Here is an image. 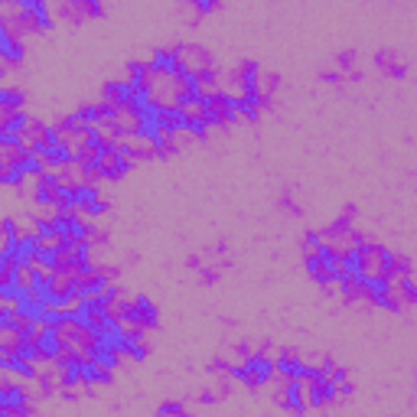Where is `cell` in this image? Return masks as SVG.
<instances>
[{
  "mask_svg": "<svg viewBox=\"0 0 417 417\" xmlns=\"http://www.w3.org/2000/svg\"><path fill=\"white\" fill-rule=\"evenodd\" d=\"M134 166H137V163L128 160V157L117 151V147H104V151H98V170H101L104 183H121V180H124Z\"/></svg>",
  "mask_w": 417,
  "mask_h": 417,
  "instance_id": "6da1fadb",
  "label": "cell"
},
{
  "mask_svg": "<svg viewBox=\"0 0 417 417\" xmlns=\"http://www.w3.org/2000/svg\"><path fill=\"white\" fill-rule=\"evenodd\" d=\"M23 3V13H20V20H23L26 33H49L52 30V10H49L43 0H20Z\"/></svg>",
  "mask_w": 417,
  "mask_h": 417,
  "instance_id": "7a4b0ae2",
  "label": "cell"
},
{
  "mask_svg": "<svg viewBox=\"0 0 417 417\" xmlns=\"http://www.w3.org/2000/svg\"><path fill=\"white\" fill-rule=\"evenodd\" d=\"M375 66H378V72H382L385 79H405L407 75V62L401 59L398 49L382 46L378 52H375Z\"/></svg>",
  "mask_w": 417,
  "mask_h": 417,
  "instance_id": "3957f363",
  "label": "cell"
},
{
  "mask_svg": "<svg viewBox=\"0 0 417 417\" xmlns=\"http://www.w3.org/2000/svg\"><path fill=\"white\" fill-rule=\"evenodd\" d=\"M134 307H137V329H144V333L160 329V307H157L147 293H137V297H134Z\"/></svg>",
  "mask_w": 417,
  "mask_h": 417,
  "instance_id": "277c9868",
  "label": "cell"
},
{
  "mask_svg": "<svg viewBox=\"0 0 417 417\" xmlns=\"http://www.w3.org/2000/svg\"><path fill=\"white\" fill-rule=\"evenodd\" d=\"M333 69L342 72V75L356 72V69H359V52H356V49H342V52L333 59Z\"/></svg>",
  "mask_w": 417,
  "mask_h": 417,
  "instance_id": "5b68a950",
  "label": "cell"
},
{
  "mask_svg": "<svg viewBox=\"0 0 417 417\" xmlns=\"http://www.w3.org/2000/svg\"><path fill=\"white\" fill-rule=\"evenodd\" d=\"M278 208H280V212H287V215H293V219H297V215H303V206L293 199V189H290V186H284V189H280Z\"/></svg>",
  "mask_w": 417,
  "mask_h": 417,
  "instance_id": "8992f818",
  "label": "cell"
},
{
  "mask_svg": "<svg viewBox=\"0 0 417 417\" xmlns=\"http://www.w3.org/2000/svg\"><path fill=\"white\" fill-rule=\"evenodd\" d=\"M320 248H323V238H320V232L307 229V232H303V238H300V251H303V255H316Z\"/></svg>",
  "mask_w": 417,
  "mask_h": 417,
  "instance_id": "52a82bcc",
  "label": "cell"
},
{
  "mask_svg": "<svg viewBox=\"0 0 417 417\" xmlns=\"http://www.w3.org/2000/svg\"><path fill=\"white\" fill-rule=\"evenodd\" d=\"M153 417H193V414L183 407V401H163V405L157 407V414H153Z\"/></svg>",
  "mask_w": 417,
  "mask_h": 417,
  "instance_id": "ba28073f",
  "label": "cell"
},
{
  "mask_svg": "<svg viewBox=\"0 0 417 417\" xmlns=\"http://www.w3.org/2000/svg\"><path fill=\"white\" fill-rule=\"evenodd\" d=\"M229 365H232L229 359H222V356H215V359L208 362L206 369H208V375H225V371H229Z\"/></svg>",
  "mask_w": 417,
  "mask_h": 417,
  "instance_id": "9c48e42d",
  "label": "cell"
},
{
  "mask_svg": "<svg viewBox=\"0 0 417 417\" xmlns=\"http://www.w3.org/2000/svg\"><path fill=\"white\" fill-rule=\"evenodd\" d=\"M320 81H323V85H342V72L323 69V72H320Z\"/></svg>",
  "mask_w": 417,
  "mask_h": 417,
  "instance_id": "30bf717a",
  "label": "cell"
},
{
  "mask_svg": "<svg viewBox=\"0 0 417 417\" xmlns=\"http://www.w3.org/2000/svg\"><path fill=\"white\" fill-rule=\"evenodd\" d=\"M219 401H222V398L212 391V388H206V391L199 394V405H219Z\"/></svg>",
  "mask_w": 417,
  "mask_h": 417,
  "instance_id": "8fae6325",
  "label": "cell"
}]
</instances>
